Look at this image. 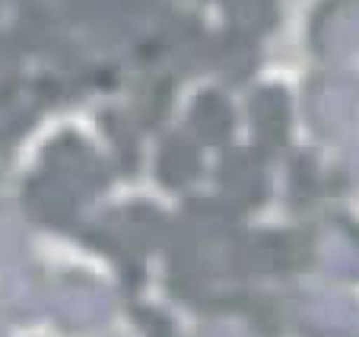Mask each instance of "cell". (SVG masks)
I'll use <instances>...</instances> for the list:
<instances>
[{"instance_id":"obj_1","label":"cell","mask_w":359,"mask_h":337,"mask_svg":"<svg viewBox=\"0 0 359 337\" xmlns=\"http://www.w3.org/2000/svg\"><path fill=\"white\" fill-rule=\"evenodd\" d=\"M169 239V220L153 204H121V207L102 210L83 226V242L99 255L111 258L121 270V284H143V264L149 249H156Z\"/></svg>"},{"instance_id":"obj_2","label":"cell","mask_w":359,"mask_h":337,"mask_svg":"<svg viewBox=\"0 0 359 337\" xmlns=\"http://www.w3.org/2000/svg\"><path fill=\"white\" fill-rule=\"evenodd\" d=\"M302 270L321 274L334 284L359 280V223L346 213H327L299 232Z\"/></svg>"},{"instance_id":"obj_3","label":"cell","mask_w":359,"mask_h":337,"mask_svg":"<svg viewBox=\"0 0 359 337\" xmlns=\"http://www.w3.org/2000/svg\"><path fill=\"white\" fill-rule=\"evenodd\" d=\"M48 312L55 318L57 331L64 334H89V331L109 324L111 312H115V296L99 277L67 270L48 290Z\"/></svg>"},{"instance_id":"obj_4","label":"cell","mask_w":359,"mask_h":337,"mask_svg":"<svg viewBox=\"0 0 359 337\" xmlns=\"http://www.w3.org/2000/svg\"><path fill=\"white\" fill-rule=\"evenodd\" d=\"M41 168L48 176H55L57 182H64L70 191L83 197V201H93L102 191L111 185L115 178V168L86 137L74 134H57L55 140L45 147V156H41Z\"/></svg>"},{"instance_id":"obj_5","label":"cell","mask_w":359,"mask_h":337,"mask_svg":"<svg viewBox=\"0 0 359 337\" xmlns=\"http://www.w3.org/2000/svg\"><path fill=\"white\" fill-rule=\"evenodd\" d=\"M217 197L229 204L238 216L264 207L271 201V168L267 156L255 147H232L223 153L213 172Z\"/></svg>"},{"instance_id":"obj_6","label":"cell","mask_w":359,"mask_h":337,"mask_svg":"<svg viewBox=\"0 0 359 337\" xmlns=\"http://www.w3.org/2000/svg\"><path fill=\"white\" fill-rule=\"evenodd\" d=\"M302 112L321 143L344 140L359 121V83L353 77H321L305 93Z\"/></svg>"},{"instance_id":"obj_7","label":"cell","mask_w":359,"mask_h":337,"mask_svg":"<svg viewBox=\"0 0 359 337\" xmlns=\"http://www.w3.org/2000/svg\"><path fill=\"white\" fill-rule=\"evenodd\" d=\"M296 337H359V299L344 290H292Z\"/></svg>"},{"instance_id":"obj_8","label":"cell","mask_w":359,"mask_h":337,"mask_svg":"<svg viewBox=\"0 0 359 337\" xmlns=\"http://www.w3.org/2000/svg\"><path fill=\"white\" fill-rule=\"evenodd\" d=\"M26 204L29 213L55 232H70L86 223V201L55 176H48L45 168L26 185Z\"/></svg>"},{"instance_id":"obj_9","label":"cell","mask_w":359,"mask_h":337,"mask_svg":"<svg viewBox=\"0 0 359 337\" xmlns=\"http://www.w3.org/2000/svg\"><path fill=\"white\" fill-rule=\"evenodd\" d=\"M245 118L251 128V147L261 150L264 156L277 153L290 143L292 134V102L286 99V93H280V86H271L264 93L251 95V102L245 105Z\"/></svg>"},{"instance_id":"obj_10","label":"cell","mask_w":359,"mask_h":337,"mask_svg":"<svg viewBox=\"0 0 359 337\" xmlns=\"http://www.w3.org/2000/svg\"><path fill=\"white\" fill-rule=\"evenodd\" d=\"M337 188V168H331L312 150H296L290 156V168H286V201H290V207L312 210Z\"/></svg>"},{"instance_id":"obj_11","label":"cell","mask_w":359,"mask_h":337,"mask_svg":"<svg viewBox=\"0 0 359 337\" xmlns=\"http://www.w3.org/2000/svg\"><path fill=\"white\" fill-rule=\"evenodd\" d=\"M203 172L201 159V143L188 131H175V134L163 137L156 150V182L169 191H188Z\"/></svg>"},{"instance_id":"obj_12","label":"cell","mask_w":359,"mask_h":337,"mask_svg":"<svg viewBox=\"0 0 359 337\" xmlns=\"http://www.w3.org/2000/svg\"><path fill=\"white\" fill-rule=\"evenodd\" d=\"M238 115L236 105L223 93H201L188 108V134L201 147H226L236 137Z\"/></svg>"},{"instance_id":"obj_13","label":"cell","mask_w":359,"mask_h":337,"mask_svg":"<svg viewBox=\"0 0 359 337\" xmlns=\"http://www.w3.org/2000/svg\"><path fill=\"white\" fill-rule=\"evenodd\" d=\"M238 315L255 337L292 334V290H248Z\"/></svg>"},{"instance_id":"obj_14","label":"cell","mask_w":359,"mask_h":337,"mask_svg":"<svg viewBox=\"0 0 359 337\" xmlns=\"http://www.w3.org/2000/svg\"><path fill=\"white\" fill-rule=\"evenodd\" d=\"M102 134L111 147V168L115 172H134L137 162H140V137L143 128L134 121L128 108H105L99 115Z\"/></svg>"},{"instance_id":"obj_15","label":"cell","mask_w":359,"mask_h":337,"mask_svg":"<svg viewBox=\"0 0 359 337\" xmlns=\"http://www.w3.org/2000/svg\"><path fill=\"white\" fill-rule=\"evenodd\" d=\"M134 328L140 337H175V324L169 315H163L153 305H137L134 309Z\"/></svg>"},{"instance_id":"obj_16","label":"cell","mask_w":359,"mask_h":337,"mask_svg":"<svg viewBox=\"0 0 359 337\" xmlns=\"http://www.w3.org/2000/svg\"><path fill=\"white\" fill-rule=\"evenodd\" d=\"M337 178L340 185H359V134H353L346 143L344 159L337 166Z\"/></svg>"},{"instance_id":"obj_17","label":"cell","mask_w":359,"mask_h":337,"mask_svg":"<svg viewBox=\"0 0 359 337\" xmlns=\"http://www.w3.org/2000/svg\"><path fill=\"white\" fill-rule=\"evenodd\" d=\"M194 337H242L232 324H226V322H207V324H201V328L194 331Z\"/></svg>"}]
</instances>
